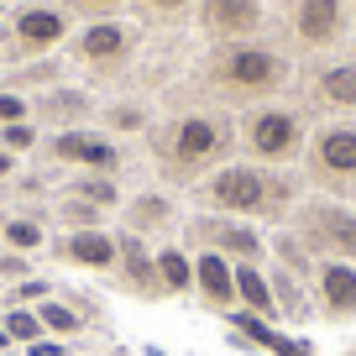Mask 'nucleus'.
Here are the masks:
<instances>
[{"mask_svg": "<svg viewBox=\"0 0 356 356\" xmlns=\"http://www.w3.org/2000/svg\"><path fill=\"white\" fill-rule=\"evenodd\" d=\"M37 330H42V320L26 309H11V320H6V335H16V341H37Z\"/></svg>", "mask_w": 356, "mask_h": 356, "instance_id": "nucleus-21", "label": "nucleus"}, {"mask_svg": "<svg viewBox=\"0 0 356 356\" xmlns=\"http://www.w3.org/2000/svg\"><path fill=\"white\" fill-rule=\"evenodd\" d=\"M79 6H111V0H79Z\"/></svg>", "mask_w": 356, "mask_h": 356, "instance_id": "nucleus-29", "label": "nucleus"}, {"mask_svg": "<svg viewBox=\"0 0 356 356\" xmlns=\"http://www.w3.org/2000/svg\"><path fill=\"white\" fill-rule=\"evenodd\" d=\"M320 163L330 173H356V131H346V126L325 131L320 136Z\"/></svg>", "mask_w": 356, "mask_h": 356, "instance_id": "nucleus-13", "label": "nucleus"}, {"mask_svg": "<svg viewBox=\"0 0 356 356\" xmlns=\"http://www.w3.org/2000/svg\"><path fill=\"white\" fill-rule=\"evenodd\" d=\"M309 231H314V241H325V246H335V252L356 257V220H351V215H341V210H314Z\"/></svg>", "mask_w": 356, "mask_h": 356, "instance_id": "nucleus-9", "label": "nucleus"}, {"mask_svg": "<svg viewBox=\"0 0 356 356\" xmlns=\"http://www.w3.org/2000/svg\"><path fill=\"white\" fill-rule=\"evenodd\" d=\"M157 278H163V289H178V293H184V289L194 283V267L184 262L178 252H163V257H157Z\"/></svg>", "mask_w": 356, "mask_h": 356, "instance_id": "nucleus-16", "label": "nucleus"}, {"mask_svg": "<svg viewBox=\"0 0 356 356\" xmlns=\"http://www.w3.org/2000/svg\"><path fill=\"white\" fill-rule=\"evenodd\" d=\"M68 257H74V262H89V267H111L115 246H111V236H100V231H79L74 241H68Z\"/></svg>", "mask_w": 356, "mask_h": 356, "instance_id": "nucleus-14", "label": "nucleus"}, {"mask_svg": "<svg viewBox=\"0 0 356 356\" xmlns=\"http://www.w3.org/2000/svg\"><path fill=\"white\" fill-rule=\"evenodd\" d=\"M6 147H32V126H6Z\"/></svg>", "mask_w": 356, "mask_h": 356, "instance_id": "nucleus-25", "label": "nucleus"}, {"mask_svg": "<svg viewBox=\"0 0 356 356\" xmlns=\"http://www.w3.org/2000/svg\"><path fill=\"white\" fill-rule=\"evenodd\" d=\"M0 173H11V157H6V152H0Z\"/></svg>", "mask_w": 356, "mask_h": 356, "instance_id": "nucleus-28", "label": "nucleus"}, {"mask_svg": "<svg viewBox=\"0 0 356 356\" xmlns=\"http://www.w3.org/2000/svg\"><path fill=\"white\" fill-rule=\"evenodd\" d=\"M215 241L225 246V252H241V257H257V236L246 231V225H220V231H210Z\"/></svg>", "mask_w": 356, "mask_h": 356, "instance_id": "nucleus-18", "label": "nucleus"}, {"mask_svg": "<svg viewBox=\"0 0 356 356\" xmlns=\"http://www.w3.org/2000/svg\"><path fill=\"white\" fill-rule=\"evenodd\" d=\"M37 320H42V325H47V330H58V335H68V330H79V314H74V309H63V304H53V299H47V304H42V309H37Z\"/></svg>", "mask_w": 356, "mask_h": 356, "instance_id": "nucleus-19", "label": "nucleus"}, {"mask_svg": "<svg viewBox=\"0 0 356 356\" xmlns=\"http://www.w3.org/2000/svg\"><path fill=\"white\" fill-rule=\"evenodd\" d=\"M236 293H241L252 309H262V320H273V289H267V278L257 267H241V273H236Z\"/></svg>", "mask_w": 356, "mask_h": 356, "instance_id": "nucleus-15", "label": "nucleus"}, {"mask_svg": "<svg viewBox=\"0 0 356 356\" xmlns=\"http://www.w3.org/2000/svg\"><path fill=\"white\" fill-rule=\"evenodd\" d=\"M16 37H22L26 47H53L58 37H63V16H58V11H42V6H32V11L16 16Z\"/></svg>", "mask_w": 356, "mask_h": 356, "instance_id": "nucleus-10", "label": "nucleus"}, {"mask_svg": "<svg viewBox=\"0 0 356 356\" xmlns=\"http://www.w3.org/2000/svg\"><path fill=\"white\" fill-rule=\"evenodd\" d=\"M220 147H225V126L204 121V115H189V121L178 126V136H173V157L178 163H204V157L220 152Z\"/></svg>", "mask_w": 356, "mask_h": 356, "instance_id": "nucleus-3", "label": "nucleus"}, {"mask_svg": "<svg viewBox=\"0 0 356 356\" xmlns=\"http://www.w3.org/2000/svg\"><path fill=\"white\" fill-rule=\"evenodd\" d=\"M53 157H63V163H89V168H115V147L105 142V136H89V131L53 136Z\"/></svg>", "mask_w": 356, "mask_h": 356, "instance_id": "nucleus-6", "label": "nucleus"}, {"mask_svg": "<svg viewBox=\"0 0 356 356\" xmlns=\"http://www.w3.org/2000/svg\"><path fill=\"white\" fill-rule=\"evenodd\" d=\"M194 278H200V289H204V299L210 304H231V293H236V273L220 262V257H200V267H194Z\"/></svg>", "mask_w": 356, "mask_h": 356, "instance_id": "nucleus-12", "label": "nucleus"}, {"mask_svg": "<svg viewBox=\"0 0 356 356\" xmlns=\"http://www.w3.org/2000/svg\"><path fill=\"white\" fill-rule=\"evenodd\" d=\"M293 142H299V121H293L289 111H262L252 121V147L262 157H289Z\"/></svg>", "mask_w": 356, "mask_h": 356, "instance_id": "nucleus-4", "label": "nucleus"}, {"mask_svg": "<svg viewBox=\"0 0 356 356\" xmlns=\"http://www.w3.org/2000/svg\"><path fill=\"white\" fill-rule=\"evenodd\" d=\"M6 236H11V246H16V252H32V246L42 241V231H37L32 220H11V225H6Z\"/></svg>", "mask_w": 356, "mask_h": 356, "instance_id": "nucleus-22", "label": "nucleus"}, {"mask_svg": "<svg viewBox=\"0 0 356 356\" xmlns=\"http://www.w3.org/2000/svg\"><path fill=\"white\" fill-rule=\"evenodd\" d=\"M325 100L356 105V68H330V74H325Z\"/></svg>", "mask_w": 356, "mask_h": 356, "instance_id": "nucleus-17", "label": "nucleus"}, {"mask_svg": "<svg viewBox=\"0 0 356 356\" xmlns=\"http://www.w3.org/2000/svg\"><path fill=\"white\" fill-rule=\"evenodd\" d=\"M341 26V0H304L299 6V37L304 42H330Z\"/></svg>", "mask_w": 356, "mask_h": 356, "instance_id": "nucleus-8", "label": "nucleus"}, {"mask_svg": "<svg viewBox=\"0 0 356 356\" xmlns=\"http://www.w3.org/2000/svg\"><path fill=\"white\" fill-rule=\"evenodd\" d=\"M147 6H157V11H178L184 0H147Z\"/></svg>", "mask_w": 356, "mask_h": 356, "instance_id": "nucleus-27", "label": "nucleus"}, {"mask_svg": "<svg viewBox=\"0 0 356 356\" xmlns=\"http://www.w3.org/2000/svg\"><path fill=\"white\" fill-rule=\"evenodd\" d=\"M163 210H168L163 200H142V204H136V215H142V220H163Z\"/></svg>", "mask_w": 356, "mask_h": 356, "instance_id": "nucleus-26", "label": "nucleus"}, {"mask_svg": "<svg viewBox=\"0 0 356 356\" xmlns=\"http://www.w3.org/2000/svg\"><path fill=\"white\" fill-rule=\"evenodd\" d=\"M74 194H84V200H95V204H115V189L105 184V178H84Z\"/></svg>", "mask_w": 356, "mask_h": 356, "instance_id": "nucleus-23", "label": "nucleus"}, {"mask_svg": "<svg viewBox=\"0 0 356 356\" xmlns=\"http://www.w3.org/2000/svg\"><path fill=\"white\" fill-rule=\"evenodd\" d=\"M220 79L231 89H273L283 79V63L267 47H236V53L220 58Z\"/></svg>", "mask_w": 356, "mask_h": 356, "instance_id": "nucleus-1", "label": "nucleus"}, {"mask_svg": "<svg viewBox=\"0 0 356 356\" xmlns=\"http://www.w3.org/2000/svg\"><path fill=\"white\" fill-rule=\"evenodd\" d=\"M262 22V6L257 0H204V26L220 37H241Z\"/></svg>", "mask_w": 356, "mask_h": 356, "instance_id": "nucleus-5", "label": "nucleus"}, {"mask_svg": "<svg viewBox=\"0 0 356 356\" xmlns=\"http://www.w3.org/2000/svg\"><path fill=\"white\" fill-rule=\"evenodd\" d=\"M210 194H215L220 210H262L273 189H267L262 173H252V168H225V173L210 184Z\"/></svg>", "mask_w": 356, "mask_h": 356, "instance_id": "nucleus-2", "label": "nucleus"}, {"mask_svg": "<svg viewBox=\"0 0 356 356\" xmlns=\"http://www.w3.org/2000/svg\"><path fill=\"white\" fill-rule=\"evenodd\" d=\"M320 283H325V304H330L335 314H351V309H356V267L330 262V267L320 273Z\"/></svg>", "mask_w": 356, "mask_h": 356, "instance_id": "nucleus-11", "label": "nucleus"}, {"mask_svg": "<svg viewBox=\"0 0 356 356\" xmlns=\"http://www.w3.org/2000/svg\"><path fill=\"white\" fill-rule=\"evenodd\" d=\"M126 273H131V283H142V289H157V273H152V262H147V257H142V241H131V246H126Z\"/></svg>", "mask_w": 356, "mask_h": 356, "instance_id": "nucleus-20", "label": "nucleus"}, {"mask_svg": "<svg viewBox=\"0 0 356 356\" xmlns=\"http://www.w3.org/2000/svg\"><path fill=\"white\" fill-rule=\"evenodd\" d=\"M79 47H84V58H95V63H115V58L131 47V32H126L121 22H100V26H89V32L79 37Z\"/></svg>", "mask_w": 356, "mask_h": 356, "instance_id": "nucleus-7", "label": "nucleus"}, {"mask_svg": "<svg viewBox=\"0 0 356 356\" xmlns=\"http://www.w3.org/2000/svg\"><path fill=\"white\" fill-rule=\"evenodd\" d=\"M26 115V105H22V95H0V121L6 126H16Z\"/></svg>", "mask_w": 356, "mask_h": 356, "instance_id": "nucleus-24", "label": "nucleus"}]
</instances>
